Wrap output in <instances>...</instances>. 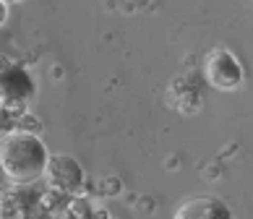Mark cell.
Returning <instances> with one entry per match:
<instances>
[{"instance_id": "obj_1", "label": "cell", "mask_w": 253, "mask_h": 219, "mask_svg": "<svg viewBox=\"0 0 253 219\" xmlns=\"http://www.w3.org/2000/svg\"><path fill=\"white\" fill-rule=\"evenodd\" d=\"M47 144L32 131H8L0 136V173L13 185H34L50 165Z\"/></svg>"}, {"instance_id": "obj_2", "label": "cell", "mask_w": 253, "mask_h": 219, "mask_svg": "<svg viewBox=\"0 0 253 219\" xmlns=\"http://www.w3.org/2000/svg\"><path fill=\"white\" fill-rule=\"evenodd\" d=\"M34 94L37 84L21 63H0V110L8 115H21Z\"/></svg>"}, {"instance_id": "obj_3", "label": "cell", "mask_w": 253, "mask_h": 219, "mask_svg": "<svg viewBox=\"0 0 253 219\" xmlns=\"http://www.w3.org/2000/svg\"><path fill=\"white\" fill-rule=\"evenodd\" d=\"M204 79L217 91H235L246 81V71L238 55L227 47H214L204 58Z\"/></svg>"}, {"instance_id": "obj_4", "label": "cell", "mask_w": 253, "mask_h": 219, "mask_svg": "<svg viewBox=\"0 0 253 219\" xmlns=\"http://www.w3.org/2000/svg\"><path fill=\"white\" fill-rule=\"evenodd\" d=\"M44 183H47L50 190L60 196H76L84 188V180H86V173L73 157L68 154H52L50 165L44 170Z\"/></svg>"}, {"instance_id": "obj_5", "label": "cell", "mask_w": 253, "mask_h": 219, "mask_svg": "<svg viewBox=\"0 0 253 219\" xmlns=\"http://www.w3.org/2000/svg\"><path fill=\"white\" fill-rule=\"evenodd\" d=\"M42 198L32 185H13L0 193V219H40Z\"/></svg>"}, {"instance_id": "obj_6", "label": "cell", "mask_w": 253, "mask_h": 219, "mask_svg": "<svg viewBox=\"0 0 253 219\" xmlns=\"http://www.w3.org/2000/svg\"><path fill=\"white\" fill-rule=\"evenodd\" d=\"M172 219H235V214L217 196H193L177 206Z\"/></svg>"}, {"instance_id": "obj_7", "label": "cell", "mask_w": 253, "mask_h": 219, "mask_svg": "<svg viewBox=\"0 0 253 219\" xmlns=\"http://www.w3.org/2000/svg\"><path fill=\"white\" fill-rule=\"evenodd\" d=\"M8 21V0H0V26Z\"/></svg>"}, {"instance_id": "obj_8", "label": "cell", "mask_w": 253, "mask_h": 219, "mask_svg": "<svg viewBox=\"0 0 253 219\" xmlns=\"http://www.w3.org/2000/svg\"><path fill=\"white\" fill-rule=\"evenodd\" d=\"M8 3H21V0H8Z\"/></svg>"}]
</instances>
